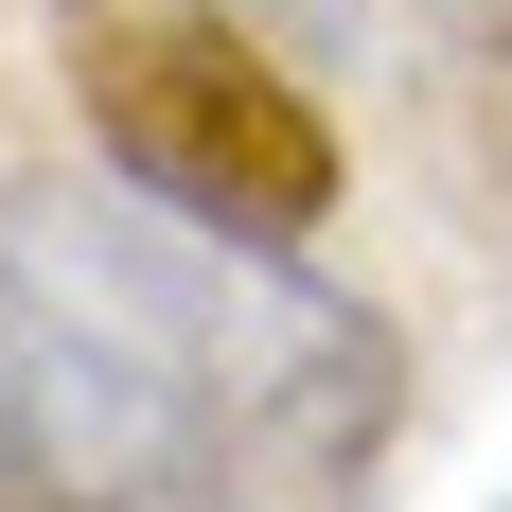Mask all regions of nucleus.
Masks as SVG:
<instances>
[{
	"mask_svg": "<svg viewBox=\"0 0 512 512\" xmlns=\"http://www.w3.org/2000/svg\"><path fill=\"white\" fill-rule=\"evenodd\" d=\"M53 18H71V106H89L106 177L212 230H265V248H301L336 212V124L230 0H53Z\"/></svg>",
	"mask_w": 512,
	"mask_h": 512,
	"instance_id": "obj_2",
	"label": "nucleus"
},
{
	"mask_svg": "<svg viewBox=\"0 0 512 512\" xmlns=\"http://www.w3.org/2000/svg\"><path fill=\"white\" fill-rule=\"evenodd\" d=\"M442 36H477V53H512V0H424Z\"/></svg>",
	"mask_w": 512,
	"mask_h": 512,
	"instance_id": "obj_4",
	"label": "nucleus"
},
{
	"mask_svg": "<svg viewBox=\"0 0 512 512\" xmlns=\"http://www.w3.org/2000/svg\"><path fill=\"white\" fill-rule=\"evenodd\" d=\"M0 248L53 265L106 336H142V354L212 407V442L248 460L265 512H336L371 460H389V424H407L389 318L336 301V283H318L301 248H265V230H212V212L106 177V195H18Z\"/></svg>",
	"mask_w": 512,
	"mask_h": 512,
	"instance_id": "obj_1",
	"label": "nucleus"
},
{
	"mask_svg": "<svg viewBox=\"0 0 512 512\" xmlns=\"http://www.w3.org/2000/svg\"><path fill=\"white\" fill-rule=\"evenodd\" d=\"M0 512H89V495H36V477H0Z\"/></svg>",
	"mask_w": 512,
	"mask_h": 512,
	"instance_id": "obj_5",
	"label": "nucleus"
},
{
	"mask_svg": "<svg viewBox=\"0 0 512 512\" xmlns=\"http://www.w3.org/2000/svg\"><path fill=\"white\" fill-rule=\"evenodd\" d=\"M0 477L89 495V512H265L248 460L212 442V407L18 248H0Z\"/></svg>",
	"mask_w": 512,
	"mask_h": 512,
	"instance_id": "obj_3",
	"label": "nucleus"
}]
</instances>
